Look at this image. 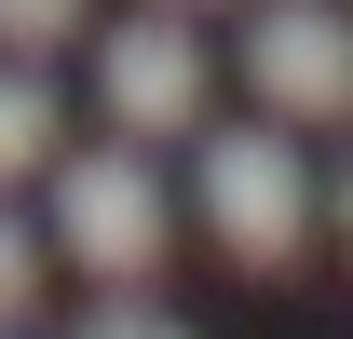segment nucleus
Returning a JSON list of instances; mask_svg holds the SVG:
<instances>
[{"instance_id":"10","label":"nucleus","mask_w":353,"mask_h":339,"mask_svg":"<svg viewBox=\"0 0 353 339\" xmlns=\"http://www.w3.org/2000/svg\"><path fill=\"white\" fill-rule=\"evenodd\" d=\"M176 14H204V0H176Z\"/></svg>"},{"instance_id":"5","label":"nucleus","mask_w":353,"mask_h":339,"mask_svg":"<svg viewBox=\"0 0 353 339\" xmlns=\"http://www.w3.org/2000/svg\"><path fill=\"white\" fill-rule=\"evenodd\" d=\"M54 163V82H28V68H0V190L14 176Z\"/></svg>"},{"instance_id":"11","label":"nucleus","mask_w":353,"mask_h":339,"mask_svg":"<svg viewBox=\"0 0 353 339\" xmlns=\"http://www.w3.org/2000/svg\"><path fill=\"white\" fill-rule=\"evenodd\" d=\"M0 339H14V326H0Z\"/></svg>"},{"instance_id":"8","label":"nucleus","mask_w":353,"mask_h":339,"mask_svg":"<svg viewBox=\"0 0 353 339\" xmlns=\"http://www.w3.org/2000/svg\"><path fill=\"white\" fill-rule=\"evenodd\" d=\"M28 298H41V245H28V217L0 204V326H14Z\"/></svg>"},{"instance_id":"9","label":"nucleus","mask_w":353,"mask_h":339,"mask_svg":"<svg viewBox=\"0 0 353 339\" xmlns=\"http://www.w3.org/2000/svg\"><path fill=\"white\" fill-rule=\"evenodd\" d=\"M326 204H340V231H353V176H340V190H326Z\"/></svg>"},{"instance_id":"6","label":"nucleus","mask_w":353,"mask_h":339,"mask_svg":"<svg viewBox=\"0 0 353 339\" xmlns=\"http://www.w3.org/2000/svg\"><path fill=\"white\" fill-rule=\"evenodd\" d=\"M82 41V0H0V54H54Z\"/></svg>"},{"instance_id":"3","label":"nucleus","mask_w":353,"mask_h":339,"mask_svg":"<svg viewBox=\"0 0 353 339\" xmlns=\"http://www.w3.org/2000/svg\"><path fill=\"white\" fill-rule=\"evenodd\" d=\"M245 82L272 123H353V14L340 0H259L245 14Z\"/></svg>"},{"instance_id":"1","label":"nucleus","mask_w":353,"mask_h":339,"mask_svg":"<svg viewBox=\"0 0 353 339\" xmlns=\"http://www.w3.org/2000/svg\"><path fill=\"white\" fill-rule=\"evenodd\" d=\"M204 231L231 271H299L312 258V176L285 150V123H231L204 136Z\"/></svg>"},{"instance_id":"7","label":"nucleus","mask_w":353,"mask_h":339,"mask_svg":"<svg viewBox=\"0 0 353 339\" xmlns=\"http://www.w3.org/2000/svg\"><path fill=\"white\" fill-rule=\"evenodd\" d=\"M68 339H190V326H176L163 298H95V312H82Z\"/></svg>"},{"instance_id":"4","label":"nucleus","mask_w":353,"mask_h":339,"mask_svg":"<svg viewBox=\"0 0 353 339\" xmlns=\"http://www.w3.org/2000/svg\"><path fill=\"white\" fill-rule=\"evenodd\" d=\"M204 41H190V14L176 0H150V14H123L109 41H95V95H109V123L123 136H190L204 123Z\"/></svg>"},{"instance_id":"2","label":"nucleus","mask_w":353,"mask_h":339,"mask_svg":"<svg viewBox=\"0 0 353 339\" xmlns=\"http://www.w3.org/2000/svg\"><path fill=\"white\" fill-rule=\"evenodd\" d=\"M163 176L136 163V150H82V163H54V245L82 258V271H109V285H150L163 271Z\"/></svg>"}]
</instances>
